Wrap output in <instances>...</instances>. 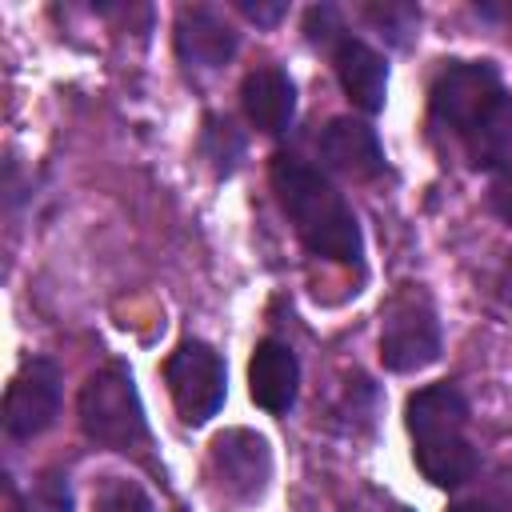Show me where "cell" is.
<instances>
[{"label":"cell","mask_w":512,"mask_h":512,"mask_svg":"<svg viewBox=\"0 0 512 512\" xmlns=\"http://www.w3.org/2000/svg\"><path fill=\"white\" fill-rule=\"evenodd\" d=\"M316 148H320L328 168L348 172L356 180H372V176L384 172V148H380L376 132L364 120H352V116L328 120L320 140H316Z\"/></svg>","instance_id":"obj_12"},{"label":"cell","mask_w":512,"mask_h":512,"mask_svg":"<svg viewBox=\"0 0 512 512\" xmlns=\"http://www.w3.org/2000/svg\"><path fill=\"white\" fill-rule=\"evenodd\" d=\"M488 204L500 220L512 224V156L504 164L492 168V180H488Z\"/></svg>","instance_id":"obj_18"},{"label":"cell","mask_w":512,"mask_h":512,"mask_svg":"<svg viewBox=\"0 0 512 512\" xmlns=\"http://www.w3.org/2000/svg\"><path fill=\"white\" fill-rule=\"evenodd\" d=\"M208 472L220 484V492L228 500H260L272 476V452L268 440L248 432V428H228L212 440L208 448Z\"/></svg>","instance_id":"obj_7"},{"label":"cell","mask_w":512,"mask_h":512,"mask_svg":"<svg viewBox=\"0 0 512 512\" xmlns=\"http://www.w3.org/2000/svg\"><path fill=\"white\" fill-rule=\"evenodd\" d=\"M368 20L380 28V36H388L392 44H408V32H416L420 12L412 4H372Z\"/></svg>","instance_id":"obj_15"},{"label":"cell","mask_w":512,"mask_h":512,"mask_svg":"<svg viewBox=\"0 0 512 512\" xmlns=\"http://www.w3.org/2000/svg\"><path fill=\"white\" fill-rule=\"evenodd\" d=\"M164 384H168L176 412L188 424H204L224 408L228 372H224V360L212 344L184 340V344H176V352L164 364Z\"/></svg>","instance_id":"obj_6"},{"label":"cell","mask_w":512,"mask_h":512,"mask_svg":"<svg viewBox=\"0 0 512 512\" xmlns=\"http://www.w3.org/2000/svg\"><path fill=\"white\" fill-rule=\"evenodd\" d=\"M332 64H336V76H340V88L348 92V100L364 116H376L384 108V96H388L384 56L376 48H368L364 40H356V36H340L332 44Z\"/></svg>","instance_id":"obj_11"},{"label":"cell","mask_w":512,"mask_h":512,"mask_svg":"<svg viewBox=\"0 0 512 512\" xmlns=\"http://www.w3.org/2000/svg\"><path fill=\"white\" fill-rule=\"evenodd\" d=\"M236 8H240L248 20H256V24H276V20L288 12L284 0H236Z\"/></svg>","instance_id":"obj_19"},{"label":"cell","mask_w":512,"mask_h":512,"mask_svg":"<svg viewBox=\"0 0 512 512\" xmlns=\"http://www.w3.org/2000/svg\"><path fill=\"white\" fill-rule=\"evenodd\" d=\"M380 320V364L388 372H416L440 356V324L420 288H400Z\"/></svg>","instance_id":"obj_5"},{"label":"cell","mask_w":512,"mask_h":512,"mask_svg":"<svg viewBox=\"0 0 512 512\" xmlns=\"http://www.w3.org/2000/svg\"><path fill=\"white\" fill-rule=\"evenodd\" d=\"M412 456L428 484L456 488L476 472V448L468 440V404L452 384H428L408 396Z\"/></svg>","instance_id":"obj_3"},{"label":"cell","mask_w":512,"mask_h":512,"mask_svg":"<svg viewBox=\"0 0 512 512\" xmlns=\"http://www.w3.org/2000/svg\"><path fill=\"white\" fill-rule=\"evenodd\" d=\"M80 412V428L88 440L116 448V452H132L140 444H148V420H144V404L136 392V380L128 372V364L112 360L104 368H96L76 400Z\"/></svg>","instance_id":"obj_4"},{"label":"cell","mask_w":512,"mask_h":512,"mask_svg":"<svg viewBox=\"0 0 512 512\" xmlns=\"http://www.w3.org/2000/svg\"><path fill=\"white\" fill-rule=\"evenodd\" d=\"M28 512H72V492L64 472H48L28 492Z\"/></svg>","instance_id":"obj_16"},{"label":"cell","mask_w":512,"mask_h":512,"mask_svg":"<svg viewBox=\"0 0 512 512\" xmlns=\"http://www.w3.org/2000/svg\"><path fill=\"white\" fill-rule=\"evenodd\" d=\"M92 512H152V500H148V492H144L136 480L104 476V480L96 484Z\"/></svg>","instance_id":"obj_14"},{"label":"cell","mask_w":512,"mask_h":512,"mask_svg":"<svg viewBox=\"0 0 512 512\" xmlns=\"http://www.w3.org/2000/svg\"><path fill=\"white\" fill-rule=\"evenodd\" d=\"M60 412V368L32 356L4 392V432L12 440H32L56 424Z\"/></svg>","instance_id":"obj_8"},{"label":"cell","mask_w":512,"mask_h":512,"mask_svg":"<svg viewBox=\"0 0 512 512\" xmlns=\"http://www.w3.org/2000/svg\"><path fill=\"white\" fill-rule=\"evenodd\" d=\"M272 192L308 252L360 268L364 236H360L356 212L312 164H304L296 156H276L272 160Z\"/></svg>","instance_id":"obj_2"},{"label":"cell","mask_w":512,"mask_h":512,"mask_svg":"<svg viewBox=\"0 0 512 512\" xmlns=\"http://www.w3.org/2000/svg\"><path fill=\"white\" fill-rule=\"evenodd\" d=\"M240 104H244V116L260 132L280 136V132H288V124L296 116V84L284 68H256L240 84Z\"/></svg>","instance_id":"obj_13"},{"label":"cell","mask_w":512,"mask_h":512,"mask_svg":"<svg viewBox=\"0 0 512 512\" xmlns=\"http://www.w3.org/2000/svg\"><path fill=\"white\" fill-rule=\"evenodd\" d=\"M448 512H496L492 504H480V500H460V504H452Z\"/></svg>","instance_id":"obj_20"},{"label":"cell","mask_w":512,"mask_h":512,"mask_svg":"<svg viewBox=\"0 0 512 512\" xmlns=\"http://www.w3.org/2000/svg\"><path fill=\"white\" fill-rule=\"evenodd\" d=\"M304 28H308V40L320 44V48H332L340 36H348L344 24H340V12H336L332 4H316V8H308Z\"/></svg>","instance_id":"obj_17"},{"label":"cell","mask_w":512,"mask_h":512,"mask_svg":"<svg viewBox=\"0 0 512 512\" xmlns=\"http://www.w3.org/2000/svg\"><path fill=\"white\" fill-rule=\"evenodd\" d=\"M240 48V36L216 8H180L176 16V52L192 68H224Z\"/></svg>","instance_id":"obj_9"},{"label":"cell","mask_w":512,"mask_h":512,"mask_svg":"<svg viewBox=\"0 0 512 512\" xmlns=\"http://www.w3.org/2000/svg\"><path fill=\"white\" fill-rule=\"evenodd\" d=\"M296 392H300V360H296V352L288 344L272 340V336L260 340L252 360H248V396L264 412L280 416V412H288L296 404Z\"/></svg>","instance_id":"obj_10"},{"label":"cell","mask_w":512,"mask_h":512,"mask_svg":"<svg viewBox=\"0 0 512 512\" xmlns=\"http://www.w3.org/2000/svg\"><path fill=\"white\" fill-rule=\"evenodd\" d=\"M432 120L448 128L476 168H496L512 156V92L488 60H452L428 92Z\"/></svg>","instance_id":"obj_1"}]
</instances>
